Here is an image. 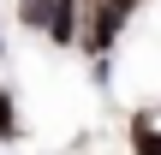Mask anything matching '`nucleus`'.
Returning a JSON list of instances; mask_svg holds the SVG:
<instances>
[{"label": "nucleus", "instance_id": "obj_1", "mask_svg": "<svg viewBox=\"0 0 161 155\" xmlns=\"http://www.w3.org/2000/svg\"><path fill=\"white\" fill-rule=\"evenodd\" d=\"M131 6L137 0H96V12H90V54H108L119 42V24H125Z\"/></svg>", "mask_w": 161, "mask_h": 155}, {"label": "nucleus", "instance_id": "obj_2", "mask_svg": "<svg viewBox=\"0 0 161 155\" xmlns=\"http://www.w3.org/2000/svg\"><path fill=\"white\" fill-rule=\"evenodd\" d=\"M42 36H54L60 48L78 36V0H48V12H42Z\"/></svg>", "mask_w": 161, "mask_h": 155}, {"label": "nucleus", "instance_id": "obj_3", "mask_svg": "<svg viewBox=\"0 0 161 155\" xmlns=\"http://www.w3.org/2000/svg\"><path fill=\"white\" fill-rule=\"evenodd\" d=\"M131 155H161V131H149V113H137L131 125Z\"/></svg>", "mask_w": 161, "mask_h": 155}, {"label": "nucleus", "instance_id": "obj_4", "mask_svg": "<svg viewBox=\"0 0 161 155\" xmlns=\"http://www.w3.org/2000/svg\"><path fill=\"white\" fill-rule=\"evenodd\" d=\"M0 137H18V125H12V102H0Z\"/></svg>", "mask_w": 161, "mask_h": 155}, {"label": "nucleus", "instance_id": "obj_5", "mask_svg": "<svg viewBox=\"0 0 161 155\" xmlns=\"http://www.w3.org/2000/svg\"><path fill=\"white\" fill-rule=\"evenodd\" d=\"M0 102H6V90H0Z\"/></svg>", "mask_w": 161, "mask_h": 155}]
</instances>
